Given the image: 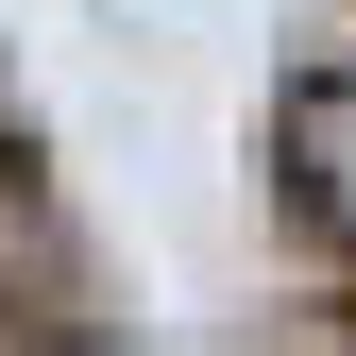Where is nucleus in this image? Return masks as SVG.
I'll return each instance as SVG.
<instances>
[{
  "label": "nucleus",
  "mask_w": 356,
  "mask_h": 356,
  "mask_svg": "<svg viewBox=\"0 0 356 356\" xmlns=\"http://www.w3.org/2000/svg\"><path fill=\"white\" fill-rule=\"evenodd\" d=\"M272 204L356 272V68H305L289 102H272Z\"/></svg>",
  "instance_id": "f257e3e1"
},
{
  "label": "nucleus",
  "mask_w": 356,
  "mask_h": 356,
  "mask_svg": "<svg viewBox=\"0 0 356 356\" xmlns=\"http://www.w3.org/2000/svg\"><path fill=\"white\" fill-rule=\"evenodd\" d=\"M0 254H17V289H68V254H51V220H34V187H17V153H0Z\"/></svg>",
  "instance_id": "f03ea898"
}]
</instances>
